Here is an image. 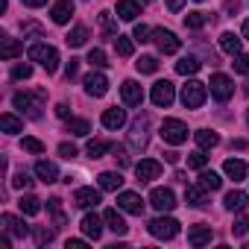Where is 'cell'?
<instances>
[{
  "label": "cell",
  "instance_id": "1",
  "mask_svg": "<svg viewBox=\"0 0 249 249\" xmlns=\"http://www.w3.org/2000/svg\"><path fill=\"white\" fill-rule=\"evenodd\" d=\"M27 53H30V59L38 62L47 73H56V71H59V53H56V47H50V44H33Z\"/></svg>",
  "mask_w": 249,
  "mask_h": 249
},
{
  "label": "cell",
  "instance_id": "2",
  "mask_svg": "<svg viewBox=\"0 0 249 249\" xmlns=\"http://www.w3.org/2000/svg\"><path fill=\"white\" fill-rule=\"evenodd\" d=\"M47 100V94L38 88V91H18L15 97H12V103H15V108H21V111H30V117H38L41 114V103Z\"/></svg>",
  "mask_w": 249,
  "mask_h": 249
},
{
  "label": "cell",
  "instance_id": "3",
  "mask_svg": "<svg viewBox=\"0 0 249 249\" xmlns=\"http://www.w3.org/2000/svg\"><path fill=\"white\" fill-rule=\"evenodd\" d=\"M159 135L167 141V144H185L188 141V126H185V123L182 120H176V117H167L164 123H161V129H159Z\"/></svg>",
  "mask_w": 249,
  "mask_h": 249
},
{
  "label": "cell",
  "instance_id": "4",
  "mask_svg": "<svg viewBox=\"0 0 249 249\" xmlns=\"http://www.w3.org/2000/svg\"><path fill=\"white\" fill-rule=\"evenodd\" d=\"M205 94H208L205 82L191 79L188 85H182V103H185V108H199V106L205 103Z\"/></svg>",
  "mask_w": 249,
  "mask_h": 249
},
{
  "label": "cell",
  "instance_id": "5",
  "mask_svg": "<svg viewBox=\"0 0 249 249\" xmlns=\"http://www.w3.org/2000/svg\"><path fill=\"white\" fill-rule=\"evenodd\" d=\"M150 100H153V106L167 108V106L176 100V88H173V82H170V79H159V82L153 85V91H150Z\"/></svg>",
  "mask_w": 249,
  "mask_h": 249
},
{
  "label": "cell",
  "instance_id": "6",
  "mask_svg": "<svg viewBox=\"0 0 249 249\" xmlns=\"http://www.w3.org/2000/svg\"><path fill=\"white\" fill-rule=\"evenodd\" d=\"M147 229H150V234L159 237V240H173V237L179 234V223H176L173 217H156Z\"/></svg>",
  "mask_w": 249,
  "mask_h": 249
},
{
  "label": "cell",
  "instance_id": "7",
  "mask_svg": "<svg viewBox=\"0 0 249 249\" xmlns=\"http://www.w3.org/2000/svg\"><path fill=\"white\" fill-rule=\"evenodd\" d=\"M153 41H156L159 53H164V56H170V53H176V50L182 47V41L176 38V33H170V30H164V27L153 30Z\"/></svg>",
  "mask_w": 249,
  "mask_h": 249
},
{
  "label": "cell",
  "instance_id": "8",
  "mask_svg": "<svg viewBox=\"0 0 249 249\" xmlns=\"http://www.w3.org/2000/svg\"><path fill=\"white\" fill-rule=\"evenodd\" d=\"M208 85H211V94H214V97H217L220 103L231 100V94H234V82H231V79H229L226 73H214Z\"/></svg>",
  "mask_w": 249,
  "mask_h": 249
},
{
  "label": "cell",
  "instance_id": "9",
  "mask_svg": "<svg viewBox=\"0 0 249 249\" xmlns=\"http://www.w3.org/2000/svg\"><path fill=\"white\" fill-rule=\"evenodd\" d=\"M150 205L156 208V211H173L176 208V196H173V191L170 188H153V194H150Z\"/></svg>",
  "mask_w": 249,
  "mask_h": 249
},
{
  "label": "cell",
  "instance_id": "10",
  "mask_svg": "<svg viewBox=\"0 0 249 249\" xmlns=\"http://www.w3.org/2000/svg\"><path fill=\"white\" fill-rule=\"evenodd\" d=\"M82 85H85V94H88V97H106V91H108V79H106V73H100V71L88 73V76L82 79Z\"/></svg>",
  "mask_w": 249,
  "mask_h": 249
},
{
  "label": "cell",
  "instance_id": "11",
  "mask_svg": "<svg viewBox=\"0 0 249 249\" xmlns=\"http://www.w3.org/2000/svg\"><path fill=\"white\" fill-rule=\"evenodd\" d=\"M147 129H150V117L141 114V117L132 123V132H129V141H132L135 150H144V147H147Z\"/></svg>",
  "mask_w": 249,
  "mask_h": 249
},
{
  "label": "cell",
  "instance_id": "12",
  "mask_svg": "<svg viewBox=\"0 0 249 249\" xmlns=\"http://www.w3.org/2000/svg\"><path fill=\"white\" fill-rule=\"evenodd\" d=\"M135 176H138V182H153V179L161 176V164L156 159H141L135 164Z\"/></svg>",
  "mask_w": 249,
  "mask_h": 249
},
{
  "label": "cell",
  "instance_id": "13",
  "mask_svg": "<svg viewBox=\"0 0 249 249\" xmlns=\"http://www.w3.org/2000/svg\"><path fill=\"white\" fill-rule=\"evenodd\" d=\"M120 97H123V103H126V106H141L144 103V88L135 79H126V82L120 85Z\"/></svg>",
  "mask_w": 249,
  "mask_h": 249
},
{
  "label": "cell",
  "instance_id": "14",
  "mask_svg": "<svg viewBox=\"0 0 249 249\" xmlns=\"http://www.w3.org/2000/svg\"><path fill=\"white\" fill-rule=\"evenodd\" d=\"M117 205L123 211H129V214H144V199L135 191H120L117 194Z\"/></svg>",
  "mask_w": 249,
  "mask_h": 249
},
{
  "label": "cell",
  "instance_id": "15",
  "mask_svg": "<svg viewBox=\"0 0 249 249\" xmlns=\"http://www.w3.org/2000/svg\"><path fill=\"white\" fill-rule=\"evenodd\" d=\"M103 199H100V191L94 188H76L73 191V205L76 208H97Z\"/></svg>",
  "mask_w": 249,
  "mask_h": 249
},
{
  "label": "cell",
  "instance_id": "16",
  "mask_svg": "<svg viewBox=\"0 0 249 249\" xmlns=\"http://www.w3.org/2000/svg\"><path fill=\"white\" fill-rule=\"evenodd\" d=\"M0 223H3V231L12 234V237H27L30 234V226L21 217H15V214H3V217H0Z\"/></svg>",
  "mask_w": 249,
  "mask_h": 249
},
{
  "label": "cell",
  "instance_id": "17",
  "mask_svg": "<svg viewBox=\"0 0 249 249\" xmlns=\"http://www.w3.org/2000/svg\"><path fill=\"white\" fill-rule=\"evenodd\" d=\"M211 237H214V231L205 223H196V226L188 229V243L191 246H205V243H211Z\"/></svg>",
  "mask_w": 249,
  "mask_h": 249
},
{
  "label": "cell",
  "instance_id": "18",
  "mask_svg": "<svg viewBox=\"0 0 249 249\" xmlns=\"http://www.w3.org/2000/svg\"><path fill=\"white\" fill-rule=\"evenodd\" d=\"M100 120H103L106 129H123V126H126V111H123V108H106Z\"/></svg>",
  "mask_w": 249,
  "mask_h": 249
},
{
  "label": "cell",
  "instance_id": "19",
  "mask_svg": "<svg viewBox=\"0 0 249 249\" xmlns=\"http://www.w3.org/2000/svg\"><path fill=\"white\" fill-rule=\"evenodd\" d=\"M50 18L56 24H68L73 18V0H56L53 9H50Z\"/></svg>",
  "mask_w": 249,
  "mask_h": 249
},
{
  "label": "cell",
  "instance_id": "20",
  "mask_svg": "<svg viewBox=\"0 0 249 249\" xmlns=\"http://www.w3.org/2000/svg\"><path fill=\"white\" fill-rule=\"evenodd\" d=\"M141 15V0H117V18L120 21H135Z\"/></svg>",
  "mask_w": 249,
  "mask_h": 249
},
{
  "label": "cell",
  "instance_id": "21",
  "mask_svg": "<svg viewBox=\"0 0 249 249\" xmlns=\"http://www.w3.org/2000/svg\"><path fill=\"white\" fill-rule=\"evenodd\" d=\"M103 223H106V220H100L97 214H85V217H82V231H85V237L100 240V234H103Z\"/></svg>",
  "mask_w": 249,
  "mask_h": 249
},
{
  "label": "cell",
  "instance_id": "22",
  "mask_svg": "<svg viewBox=\"0 0 249 249\" xmlns=\"http://www.w3.org/2000/svg\"><path fill=\"white\" fill-rule=\"evenodd\" d=\"M103 220H106V226L114 231V234H126L129 231V226H126V220H123L120 214H117V208H106V214H103Z\"/></svg>",
  "mask_w": 249,
  "mask_h": 249
},
{
  "label": "cell",
  "instance_id": "23",
  "mask_svg": "<svg viewBox=\"0 0 249 249\" xmlns=\"http://www.w3.org/2000/svg\"><path fill=\"white\" fill-rule=\"evenodd\" d=\"M36 176H38L44 185H50V182H56V179H59V167H56L53 161H44V159H41V161L36 164Z\"/></svg>",
  "mask_w": 249,
  "mask_h": 249
},
{
  "label": "cell",
  "instance_id": "24",
  "mask_svg": "<svg viewBox=\"0 0 249 249\" xmlns=\"http://www.w3.org/2000/svg\"><path fill=\"white\" fill-rule=\"evenodd\" d=\"M0 129H3L6 135H18V132H24V120L6 111V114H0Z\"/></svg>",
  "mask_w": 249,
  "mask_h": 249
},
{
  "label": "cell",
  "instance_id": "25",
  "mask_svg": "<svg viewBox=\"0 0 249 249\" xmlns=\"http://www.w3.org/2000/svg\"><path fill=\"white\" fill-rule=\"evenodd\" d=\"M185 202L191 208H202L205 205V188L202 185H188L185 188Z\"/></svg>",
  "mask_w": 249,
  "mask_h": 249
},
{
  "label": "cell",
  "instance_id": "26",
  "mask_svg": "<svg viewBox=\"0 0 249 249\" xmlns=\"http://www.w3.org/2000/svg\"><path fill=\"white\" fill-rule=\"evenodd\" d=\"M199 59L196 56H182L179 62H176V73H182V76H194L196 71H199Z\"/></svg>",
  "mask_w": 249,
  "mask_h": 249
},
{
  "label": "cell",
  "instance_id": "27",
  "mask_svg": "<svg viewBox=\"0 0 249 249\" xmlns=\"http://www.w3.org/2000/svg\"><path fill=\"white\" fill-rule=\"evenodd\" d=\"M223 173H226L229 179H234V182H240V179L246 176V164H243L240 159H229V161L223 164Z\"/></svg>",
  "mask_w": 249,
  "mask_h": 249
},
{
  "label": "cell",
  "instance_id": "28",
  "mask_svg": "<svg viewBox=\"0 0 249 249\" xmlns=\"http://www.w3.org/2000/svg\"><path fill=\"white\" fill-rule=\"evenodd\" d=\"M246 199H249V196H246L243 191H229L226 199H223V205H226L229 211H243V208H246Z\"/></svg>",
  "mask_w": 249,
  "mask_h": 249
},
{
  "label": "cell",
  "instance_id": "29",
  "mask_svg": "<svg viewBox=\"0 0 249 249\" xmlns=\"http://www.w3.org/2000/svg\"><path fill=\"white\" fill-rule=\"evenodd\" d=\"M194 138H196L199 150H214V147L220 144V135H217V132H211V129H199Z\"/></svg>",
  "mask_w": 249,
  "mask_h": 249
},
{
  "label": "cell",
  "instance_id": "30",
  "mask_svg": "<svg viewBox=\"0 0 249 249\" xmlns=\"http://www.w3.org/2000/svg\"><path fill=\"white\" fill-rule=\"evenodd\" d=\"M120 185H123V176L120 173H111V170L100 173V188L103 191H120Z\"/></svg>",
  "mask_w": 249,
  "mask_h": 249
},
{
  "label": "cell",
  "instance_id": "31",
  "mask_svg": "<svg viewBox=\"0 0 249 249\" xmlns=\"http://www.w3.org/2000/svg\"><path fill=\"white\" fill-rule=\"evenodd\" d=\"M18 208H21L24 214L36 217V214L41 211V199H38V196H33V194H27V196H21V199H18Z\"/></svg>",
  "mask_w": 249,
  "mask_h": 249
},
{
  "label": "cell",
  "instance_id": "32",
  "mask_svg": "<svg viewBox=\"0 0 249 249\" xmlns=\"http://www.w3.org/2000/svg\"><path fill=\"white\" fill-rule=\"evenodd\" d=\"M21 53H24V44L18 38H3V50H0V56H3L6 62L15 59V56H21Z\"/></svg>",
  "mask_w": 249,
  "mask_h": 249
},
{
  "label": "cell",
  "instance_id": "33",
  "mask_svg": "<svg viewBox=\"0 0 249 249\" xmlns=\"http://www.w3.org/2000/svg\"><path fill=\"white\" fill-rule=\"evenodd\" d=\"M220 47H223L229 56H237V53H240V38H237L234 33H223V36H220Z\"/></svg>",
  "mask_w": 249,
  "mask_h": 249
},
{
  "label": "cell",
  "instance_id": "34",
  "mask_svg": "<svg viewBox=\"0 0 249 249\" xmlns=\"http://www.w3.org/2000/svg\"><path fill=\"white\" fill-rule=\"evenodd\" d=\"M199 185H202L205 191H220V188H223V179H220L214 170H202V173H199Z\"/></svg>",
  "mask_w": 249,
  "mask_h": 249
},
{
  "label": "cell",
  "instance_id": "35",
  "mask_svg": "<svg viewBox=\"0 0 249 249\" xmlns=\"http://www.w3.org/2000/svg\"><path fill=\"white\" fill-rule=\"evenodd\" d=\"M208 21H211V15H208V12H188L185 27H188V30H202Z\"/></svg>",
  "mask_w": 249,
  "mask_h": 249
},
{
  "label": "cell",
  "instance_id": "36",
  "mask_svg": "<svg viewBox=\"0 0 249 249\" xmlns=\"http://www.w3.org/2000/svg\"><path fill=\"white\" fill-rule=\"evenodd\" d=\"M114 50H117V56L129 59V56L135 53V47H132V38H126V36H114Z\"/></svg>",
  "mask_w": 249,
  "mask_h": 249
},
{
  "label": "cell",
  "instance_id": "37",
  "mask_svg": "<svg viewBox=\"0 0 249 249\" xmlns=\"http://www.w3.org/2000/svg\"><path fill=\"white\" fill-rule=\"evenodd\" d=\"M68 132L82 138V135H88V132H91V123H88V120H82V117H71V120H68Z\"/></svg>",
  "mask_w": 249,
  "mask_h": 249
},
{
  "label": "cell",
  "instance_id": "38",
  "mask_svg": "<svg viewBox=\"0 0 249 249\" xmlns=\"http://www.w3.org/2000/svg\"><path fill=\"white\" fill-rule=\"evenodd\" d=\"M65 41H68V47H82V44L88 41V30H85V27H73Z\"/></svg>",
  "mask_w": 249,
  "mask_h": 249
},
{
  "label": "cell",
  "instance_id": "39",
  "mask_svg": "<svg viewBox=\"0 0 249 249\" xmlns=\"http://www.w3.org/2000/svg\"><path fill=\"white\" fill-rule=\"evenodd\" d=\"M47 211L53 214V223H56V226H65V223H68V220H65V211H62V199H59V196H53V199L47 202Z\"/></svg>",
  "mask_w": 249,
  "mask_h": 249
},
{
  "label": "cell",
  "instance_id": "40",
  "mask_svg": "<svg viewBox=\"0 0 249 249\" xmlns=\"http://www.w3.org/2000/svg\"><path fill=\"white\" fill-rule=\"evenodd\" d=\"M135 68H138V73H156L159 71V59L156 56H141L135 62Z\"/></svg>",
  "mask_w": 249,
  "mask_h": 249
},
{
  "label": "cell",
  "instance_id": "41",
  "mask_svg": "<svg viewBox=\"0 0 249 249\" xmlns=\"http://www.w3.org/2000/svg\"><path fill=\"white\" fill-rule=\"evenodd\" d=\"M85 150H88V156H91V159H100L106 150H111V144H108V141H88V147H85Z\"/></svg>",
  "mask_w": 249,
  "mask_h": 249
},
{
  "label": "cell",
  "instance_id": "42",
  "mask_svg": "<svg viewBox=\"0 0 249 249\" xmlns=\"http://www.w3.org/2000/svg\"><path fill=\"white\" fill-rule=\"evenodd\" d=\"M205 164H208V156H205L202 150H196V153L188 156V167H194V170H205Z\"/></svg>",
  "mask_w": 249,
  "mask_h": 249
},
{
  "label": "cell",
  "instance_id": "43",
  "mask_svg": "<svg viewBox=\"0 0 249 249\" xmlns=\"http://www.w3.org/2000/svg\"><path fill=\"white\" fill-rule=\"evenodd\" d=\"M33 234H36V243H38V246H47V243L56 237V231H53V229H47V226H38Z\"/></svg>",
  "mask_w": 249,
  "mask_h": 249
},
{
  "label": "cell",
  "instance_id": "44",
  "mask_svg": "<svg viewBox=\"0 0 249 249\" xmlns=\"http://www.w3.org/2000/svg\"><path fill=\"white\" fill-rule=\"evenodd\" d=\"M88 65H91V68H106V65H108V62H106V53H103L100 47H94V50L88 53Z\"/></svg>",
  "mask_w": 249,
  "mask_h": 249
},
{
  "label": "cell",
  "instance_id": "45",
  "mask_svg": "<svg viewBox=\"0 0 249 249\" xmlns=\"http://www.w3.org/2000/svg\"><path fill=\"white\" fill-rule=\"evenodd\" d=\"M100 27H103L106 36H117V27H114V21H111L108 12H100Z\"/></svg>",
  "mask_w": 249,
  "mask_h": 249
},
{
  "label": "cell",
  "instance_id": "46",
  "mask_svg": "<svg viewBox=\"0 0 249 249\" xmlns=\"http://www.w3.org/2000/svg\"><path fill=\"white\" fill-rule=\"evenodd\" d=\"M30 185H33V179L27 176V170H21V173H15V176H12V188L24 191V188H30Z\"/></svg>",
  "mask_w": 249,
  "mask_h": 249
},
{
  "label": "cell",
  "instance_id": "47",
  "mask_svg": "<svg viewBox=\"0 0 249 249\" xmlns=\"http://www.w3.org/2000/svg\"><path fill=\"white\" fill-rule=\"evenodd\" d=\"M150 36H153V30H150V27H144V24H138V27H135V33H132V38H135V41H141V44H144V41H153Z\"/></svg>",
  "mask_w": 249,
  "mask_h": 249
},
{
  "label": "cell",
  "instance_id": "48",
  "mask_svg": "<svg viewBox=\"0 0 249 249\" xmlns=\"http://www.w3.org/2000/svg\"><path fill=\"white\" fill-rule=\"evenodd\" d=\"M21 147H24L27 153H44V144H41L38 138H24V141H21Z\"/></svg>",
  "mask_w": 249,
  "mask_h": 249
},
{
  "label": "cell",
  "instance_id": "49",
  "mask_svg": "<svg viewBox=\"0 0 249 249\" xmlns=\"http://www.w3.org/2000/svg\"><path fill=\"white\" fill-rule=\"evenodd\" d=\"M246 229H249V223H246V217L240 214V217L231 223V234H234V237H243V234H246Z\"/></svg>",
  "mask_w": 249,
  "mask_h": 249
},
{
  "label": "cell",
  "instance_id": "50",
  "mask_svg": "<svg viewBox=\"0 0 249 249\" xmlns=\"http://www.w3.org/2000/svg\"><path fill=\"white\" fill-rule=\"evenodd\" d=\"M231 65H234V71H237V73H243V76L249 73V56H243V53H237Z\"/></svg>",
  "mask_w": 249,
  "mask_h": 249
},
{
  "label": "cell",
  "instance_id": "51",
  "mask_svg": "<svg viewBox=\"0 0 249 249\" xmlns=\"http://www.w3.org/2000/svg\"><path fill=\"white\" fill-rule=\"evenodd\" d=\"M33 76V68L30 65H15L12 68V79H30Z\"/></svg>",
  "mask_w": 249,
  "mask_h": 249
},
{
  "label": "cell",
  "instance_id": "52",
  "mask_svg": "<svg viewBox=\"0 0 249 249\" xmlns=\"http://www.w3.org/2000/svg\"><path fill=\"white\" fill-rule=\"evenodd\" d=\"M59 156L62 159H76V147L73 144H59Z\"/></svg>",
  "mask_w": 249,
  "mask_h": 249
},
{
  "label": "cell",
  "instance_id": "53",
  "mask_svg": "<svg viewBox=\"0 0 249 249\" xmlns=\"http://www.w3.org/2000/svg\"><path fill=\"white\" fill-rule=\"evenodd\" d=\"M76 71H79V59H71V62H68V68H65V76H68V79H73V76H76Z\"/></svg>",
  "mask_w": 249,
  "mask_h": 249
},
{
  "label": "cell",
  "instance_id": "54",
  "mask_svg": "<svg viewBox=\"0 0 249 249\" xmlns=\"http://www.w3.org/2000/svg\"><path fill=\"white\" fill-rule=\"evenodd\" d=\"M164 3H167V9H170V12H179L185 0H164Z\"/></svg>",
  "mask_w": 249,
  "mask_h": 249
},
{
  "label": "cell",
  "instance_id": "55",
  "mask_svg": "<svg viewBox=\"0 0 249 249\" xmlns=\"http://www.w3.org/2000/svg\"><path fill=\"white\" fill-rule=\"evenodd\" d=\"M56 114H59V117H68V114H71V106H68V103H59V106H56Z\"/></svg>",
  "mask_w": 249,
  "mask_h": 249
},
{
  "label": "cell",
  "instance_id": "56",
  "mask_svg": "<svg viewBox=\"0 0 249 249\" xmlns=\"http://www.w3.org/2000/svg\"><path fill=\"white\" fill-rule=\"evenodd\" d=\"M21 3H24V6H33V9H38V6H44V3H47V0H21Z\"/></svg>",
  "mask_w": 249,
  "mask_h": 249
},
{
  "label": "cell",
  "instance_id": "57",
  "mask_svg": "<svg viewBox=\"0 0 249 249\" xmlns=\"http://www.w3.org/2000/svg\"><path fill=\"white\" fill-rule=\"evenodd\" d=\"M85 246V240H68V249H82Z\"/></svg>",
  "mask_w": 249,
  "mask_h": 249
},
{
  "label": "cell",
  "instance_id": "58",
  "mask_svg": "<svg viewBox=\"0 0 249 249\" xmlns=\"http://www.w3.org/2000/svg\"><path fill=\"white\" fill-rule=\"evenodd\" d=\"M164 159H167L170 164H176V161H179V153H164Z\"/></svg>",
  "mask_w": 249,
  "mask_h": 249
},
{
  "label": "cell",
  "instance_id": "59",
  "mask_svg": "<svg viewBox=\"0 0 249 249\" xmlns=\"http://www.w3.org/2000/svg\"><path fill=\"white\" fill-rule=\"evenodd\" d=\"M243 36H246V38H249V18H246V21H243Z\"/></svg>",
  "mask_w": 249,
  "mask_h": 249
},
{
  "label": "cell",
  "instance_id": "60",
  "mask_svg": "<svg viewBox=\"0 0 249 249\" xmlns=\"http://www.w3.org/2000/svg\"><path fill=\"white\" fill-rule=\"evenodd\" d=\"M141 3H153V0H141Z\"/></svg>",
  "mask_w": 249,
  "mask_h": 249
},
{
  "label": "cell",
  "instance_id": "61",
  "mask_svg": "<svg viewBox=\"0 0 249 249\" xmlns=\"http://www.w3.org/2000/svg\"><path fill=\"white\" fill-rule=\"evenodd\" d=\"M246 120H249V111H246Z\"/></svg>",
  "mask_w": 249,
  "mask_h": 249
},
{
  "label": "cell",
  "instance_id": "62",
  "mask_svg": "<svg viewBox=\"0 0 249 249\" xmlns=\"http://www.w3.org/2000/svg\"><path fill=\"white\" fill-rule=\"evenodd\" d=\"M199 3H202V0H199Z\"/></svg>",
  "mask_w": 249,
  "mask_h": 249
}]
</instances>
